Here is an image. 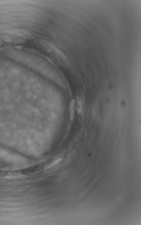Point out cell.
<instances>
[{"mask_svg": "<svg viewBox=\"0 0 141 225\" xmlns=\"http://www.w3.org/2000/svg\"><path fill=\"white\" fill-rule=\"evenodd\" d=\"M83 110V106L82 104V101L80 97L77 98V111L78 114L82 113Z\"/></svg>", "mask_w": 141, "mask_h": 225, "instance_id": "obj_2", "label": "cell"}, {"mask_svg": "<svg viewBox=\"0 0 141 225\" xmlns=\"http://www.w3.org/2000/svg\"><path fill=\"white\" fill-rule=\"evenodd\" d=\"M62 160V158H58V159H57L56 160H55L54 162H53L51 164H50L49 167H50L52 166L53 165H54L55 164H57V163L59 162L60 161V160Z\"/></svg>", "mask_w": 141, "mask_h": 225, "instance_id": "obj_3", "label": "cell"}, {"mask_svg": "<svg viewBox=\"0 0 141 225\" xmlns=\"http://www.w3.org/2000/svg\"><path fill=\"white\" fill-rule=\"evenodd\" d=\"M75 100L74 99H72L70 100V104H69V112H70V120L73 122L75 117Z\"/></svg>", "mask_w": 141, "mask_h": 225, "instance_id": "obj_1", "label": "cell"}]
</instances>
